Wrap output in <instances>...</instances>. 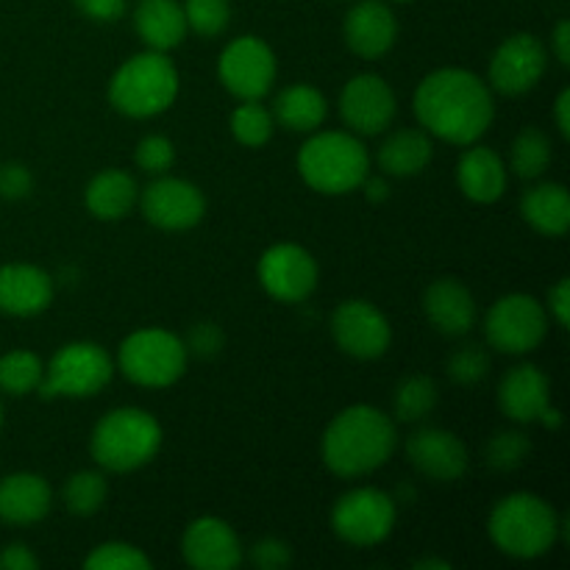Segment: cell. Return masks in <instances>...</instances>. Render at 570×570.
Instances as JSON below:
<instances>
[{
	"label": "cell",
	"mask_w": 570,
	"mask_h": 570,
	"mask_svg": "<svg viewBox=\"0 0 570 570\" xmlns=\"http://www.w3.org/2000/svg\"><path fill=\"white\" fill-rule=\"evenodd\" d=\"M326 115V98L321 89L309 87V83H293V87L282 89L273 104V120L282 122L289 131H317Z\"/></svg>",
	"instance_id": "f1b7e54d"
},
{
	"label": "cell",
	"mask_w": 570,
	"mask_h": 570,
	"mask_svg": "<svg viewBox=\"0 0 570 570\" xmlns=\"http://www.w3.org/2000/svg\"><path fill=\"white\" fill-rule=\"evenodd\" d=\"M53 493L37 473H11L0 479V521L9 527H31L50 512Z\"/></svg>",
	"instance_id": "603a6c76"
},
{
	"label": "cell",
	"mask_w": 570,
	"mask_h": 570,
	"mask_svg": "<svg viewBox=\"0 0 570 570\" xmlns=\"http://www.w3.org/2000/svg\"><path fill=\"white\" fill-rule=\"evenodd\" d=\"M532 451L527 434L521 432H499L488 443V465L493 471H515Z\"/></svg>",
	"instance_id": "8d00e7d4"
},
{
	"label": "cell",
	"mask_w": 570,
	"mask_h": 570,
	"mask_svg": "<svg viewBox=\"0 0 570 570\" xmlns=\"http://www.w3.org/2000/svg\"><path fill=\"white\" fill-rule=\"evenodd\" d=\"M33 187V176L20 161H6L0 167V198L22 200Z\"/></svg>",
	"instance_id": "60d3db41"
},
{
	"label": "cell",
	"mask_w": 570,
	"mask_h": 570,
	"mask_svg": "<svg viewBox=\"0 0 570 570\" xmlns=\"http://www.w3.org/2000/svg\"><path fill=\"white\" fill-rule=\"evenodd\" d=\"M546 65L549 59L543 42L532 33H515L501 42L490 59V83L504 95H523L538 87Z\"/></svg>",
	"instance_id": "2e32d148"
},
{
	"label": "cell",
	"mask_w": 570,
	"mask_h": 570,
	"mask_svg": "<svg viewBox=\"0 0 570 570\" xmlns=\"http://www.w3.org/2000/svg\"><path fill=\"white\" fill-rule=\"evenodd\" d=\"M72 3L95 22H115L126 14V0H72Z\"/></svg>",
	"instance_id": "7bdbcfd3"
},
{
	"label": "cell",
	"mask_w": 570,
	"mask_h": 570,
	"mask_svg": "<svg viewBox=\"0 0 570 570\" xmlns=\"http://www.w3.org/2000/svg\"><path fill=\"white\" fill-rule=\"evenodd\" d=\"M554 53L562 67L570 65V22L562 20L554 28Z\"/></svg>",
	"instance_id": "bcb514c9"
},
{
	"label": "cell",
	"mask_w": 570,
	"mask_h": 570,
	"mask_svg": "<svg viewBox=\"0 0 570 570\" xmlns=\"http://www.w3.org/2000/svg\"><path fill=\"white\" fill-rule=\"evenodd\" d=\"M137 200L145 220L165 232H184V228L198 226L206 212V198L195 184L165 176V173L150 181Z\"/></svg>",
	"instance_id": "7c38bea8"
},
{
	"label": "cell",
	"mask_w": 570,
	"mask_h": 570,
	"mask_svg": "<svg viewBox=\"0 0 570 570\" xmlns=\"http://www.w3.org/2000/svg\"><path fill=\"white\" fill-rule=\"evenodd\" d=\"M568 109H570V92L568 89H562L560 95H557V104H554V117H557V128H560L562 137H570V117H568Z\"/></svg>",
	"instance_id": "7dc6e473"
},
{
	"label": "cell",
	"mask_w": 570,
	"mask_h": 570,
	"mask_svg": "<svg viewBox=\"0 0 570 570\" xmlns=\"http://www.w3.org/2000/svg\"><path fill=\"white\" fill-rule=\"evenodd\" d=\"M89 570H148L154 562L148 554L128 543H104L92 549V554L83 560Z\"/></svg>",
	"instance_id": "d590c367"
},
{
	"label": "cell",
	"mask_w": 570,
	"mask_h": 570,
	"mask_svg": "<svg viewBox=\"0 0 570 570\" xmlns=\"http://www.w3.org/2000/svg\"><path fill=\"white\" fill-rule=\"evenodd\" d=\"M406 456L423 476L434 479V482H456L468 471L465 443L456 434L438 426L417 429L406 440Z\"/></svg>",
	"instance_id": "ac0fdd59"
},
{
	"label": "cell",
	"mask_w": 570,
	"mask_h": 570,
	"mask_svg": "<svg viewBox=\"0 0 570 570\" xmlns=\"http://www.w3.org/2000/svg\"><path fill=\"white\" fill-rule=\"evenodd\" d=\"M432 154L434 148L429 131H423V128H401L393 137L384 139L382 148H379V167L395 178L417 176V173L426 170Z\"/></svg>",
	"instance_id": "484cf974"
},
{
	"label": "cell",
	"mask_w": 570,
	"mask_h": 570,
	"mask_svg": "<svg viewBox=\"0 0 570 570\" xmlns=\"http://www.w3.org/2000/svg\"><path fill=\"white\" fill-rule=\"evenodd\" d=\"M115 376V362L100 345L70 343L45 365L39 395L42 399H89L100 393Z\"/></svg>",
	"instance_id": "ba28073f"
},
{
	"label": "cell",
	"mask_w": 570,
	"mask_h": 570,
	"mask_svg": "<svg viewBox=\"0 0 570 570\" xmlns=\"http://www.w3.org/2000/svg\"><path fill=\"white\" fill-rule=\"evenodd\" d=\"M395 527V499L376 488H356L340 495L332 510V529L351 546H376Z\"/></svg>",
	"instance_id": "30bf717a"
},
{
	"label": "cell",
	"mask_w": 570,
	"mask_h": 570,
	"mask_svg": "<svg viewBox=\"0 0 570 570\" xmlns=\"http://www.w3.org/2000/svg\"><path fill=\"white\" fill-rule=\"evenodd\" d=\"M549 309L554 315V321L560 323L562 328H568L570 321V282L568 278H560L557 287L549 293Z\"/></svg>",
	"instance_id": "f6af8a7d"
},
{
	"label": "cell",
	"mask_w": 570,
	"mask_h": 570,
	"mask_svg": "<svg viewBox=\"0 0 570 570\" xmlns=\"http://www.w3.org/2000/svg\"><path fill=\"white\" fill-rule=\"evenodd\" d=\"M178 95V70L159 50L131 56L109 81V100L120 115L154 117L170 109Z\"/></svg>",
	"instance_id": "8992f818"
},
{
	"label": "cell",
	"mask_w": 570,
	"mask_h": 570,
	"mask_svg": "<svg viewBox=\"0 0 570 570\" xmlns=\"http://www.w3.org/2000/svg\"><path fill=\"white\" fill-rule=\"evenodd\" d=\"M395 109L399 104H395L393 87L373 72L351 78L340 92V117L351 131L365 134V137L382 134L393 122Z\"/></svg>",
	"instance_id": "9a60e30c"
},
{
	"label": "cell",
	"mask_w": 570,
	"mask_h": 570,
	"mask_svg": "<svg viewBox=\"0 0 570 570\" xmlns=\"http://www.w3.org/2000/svg\"><path fill=\"white\" fill-rule=\"evenodd\" d=\"M0 568L3 570H33L39 568V560L31 554V549L22 543H11L0 551Z\"/></svg>",
	"instance_id": "ee69618b"
},
{
	"label": "cell",
	"mask_w": 570,
	"mask_h": 570,
	"mask_svg": "<svg viewBox=\"0 0 570 570\" xmlns=\"http://www.w3.org/2000/svg\"><path fill=\"white\" fill-rule=\"evenodd\" d=\"M223 87L243 100H262L276 81V56L259 37H237L217 61Z\"/></svg>",
	"instance_id": "8fae6325"
},
{
	"label": "cell",
	"mask_w": 570,
	"mask_h": 570,
	"mask_svg": "<svg viewBox=\"0 0 570 570\" xmlns=\"http://www.w3.org/2000/svg\"><path fill=\"white\" fill-rule=\"evenodd\" d=\"M521 215L534 232L562 237L570 226V195L562 184H538L521 198Z\"/></svg>",
	"instance_id": "83f0119b"
},
{
	"label": "cell",
	"mask_w": 570,
	"mask_h": 570,
	"mask_svg": "<svg viewBox=\"0 0 570 570\" xmlns=\"http://www.w3.org/2000/svg\"><path fill=\"white\" fill-rule=\"evenodd\" d=\"M345 45L362 59H379L387 53L399 37V20L382 0H362L348 11L343 22Z\"/></svg>",
	"instance_id": "d6986e66"
},
{
	"label": "cell",
	"mask_w": 570,
	"mask_h": 570,
	"mask_svg": "<svg viewBox=\"0 0 570 570\" xmlns=\"http://www.w3.org/2000/svg\"><path fill=\"white\" fill-rule=\"evenodd\" d=\"M92 460L111 473H128L148 465L161 449V426L150 412L122 406L104 415L95 426Z\"/></svg>",
	"instance_id": "5b68a950"
},
{
	"label": "cell",
	"mask_w": 570,
	"mask_h": 570,
	"mask_svg": "<svg viewBox=\"0 0 570 570\" xmlns=\"http://www.w3.org/2000/svg\"><path fill=\"white\" fill-rule=\"evenodd\" d=\"M259 282L271 298L301 304L317 287V262L295 243L273 245L259 259Z\"/></svg>",
	"instance_id": "4fadbf2b"
},
{
	"label": "cell",
	"mask_w": 570,
	"mask_h": 570,
	"mask_svg": "<svg viewBox=\"0 0 570 570\" xmlns=\"http://www.w3.org/2000/svg\"><path fill=\"white\" fill-rule=\"evenodd\" d=\"M395 426L376 406L356 404L334 415L323 432L321 454L332 473L343 479L365 476L393 456Z\"/></svg>",
	"instance_id": "7a4b0ae2"
},
{
	"label": "cell",
	"mask_w": 570,
	"mask_h": 570,
	"mask_svg": "<svg viewBox=\"0 0 570 570\" xmlns=\"http://www.w3.org/2000/svg\"><path fill=\"white\" fill-rule=\"evenodd\" d=\"M187 345L165 328H139L122 340L117 367L142 387H170L187 371Z\"/></svg>",
	"instance_id": "52a82bcc"
},
{
	"label": "cell",
	"mask_w": 570,
	"mask_h": 570,
	"mask_svg": "<svg viewBox=\"0 0 570 570\" xmlns=\"http://www.w3.org/2000/svg\"><path fill=\"white\" fill-rule=\"evenodd\" d=\"M250 562L259 570H282L293 562V551L284 540L265 538L250 549Z\"/></svg>",
	"instance_id": "ab89813d"
},
{
	"label": "cell",
	"mask_w": 570,
	"mask_h": 570,
	"mask_svg": "<svg viewBox=\"0 0 570 570\" xmlns=\"http://www.w3.org/2000/svg\"><path fill=\"white\" fill-rule=\"evenodd\" d=\"M332 337L354 360H376L390 348V323L371 301H343L332 315Z\"/></svg>",
	"instance_id": "5bb4252c"
},
{
	"label": "cell",
	"mask_w": 570,
	"mask_h": 570,
	"mask_svg": "<svg viewBox=\"0 0 570 570\" xmlns=\"http://www.w3.org/2000/svg\"><path fill=\"white\" fill-rule=\"evenodd\" d=\"M538 421H543L546 426H549V429H557V426H560V423H562V417H560V412H557L554 406L549 404V406H546L543 412H540V417H538Z\"/></svg>",
	"instance_id": "681fc988"
},
{
	"label": "cell",
	"mask_w": 570,
	"mask_h": 570,
	"mask_svg": "<svg viewBox=\"0 0 570 570\" xmlns=\"http://www.w3.org/2000/svg\"><path fill=\"white\" fill-rule=\"evenodd\" d=\"M362 187H365V195H367V200H373V204H379V200H384L387 198V181H384V178H371L367 176L365 181H362Z\"/></svg>",
	"instance_id": "c3c4849f"
},
{
	"label": "cell",
	"mask_w": 570,
	"mask_h": 570,
	"mask_svg": "<svg viewBox=\"0 0 570 570\" xmlns=\"http://www.w3.org/2000/svg\"><path fill=\"white\" fill-rule=\"evenodd\" d=\"M456 181L473 204H495L507 189V167L493 148H468L456 165Z\"/></svg>",
	"instance_id": "d4e9b609"
},
{
	"label": "cell",
	"mask_w": 570,
	"mask_h": 570,
	"mask_svg": "<svg viewBox=\"0 0 570 570\" xmlns=\"http://www.w3.org/2000/svg\"><path fill=\"white\" fill-rule=\"evenodd\" d=\"M134 28L148 50L159 53L178 48L189 31L184 6L178 0H139L134 9Z\"/></svg>",
	"instance_id": "cb8c5ba5"
},
{
	"label": "cell",
	"mask_w": 570,
	"mask_h": 570,
	"mask_svg": "<svg viewBox=\"0 0 570 570\" xmlns=\"http://www.w3.org/2000/svg\"><path fill=\"white\" fill-rule=\"evenodd\" d=\"M137 198V181L126 170H117V167L98 173L87 184V193H83V204H87V209L98 220H120V217H126L131 212Z\"/></svg>",
	"instance_id": "4316f807"
},
{
	"label": "cell",
	"mask_w": 570,
	"mask_h": 570,
	"mask_svg": "<svg viewBox=\"0 0 570 570\" xmlns=\"http://www.w3.org/2000/svg\"><path fill=\"white\" fill-rule=\"evenodd\" d=\"M273 128H276L273 111H267L259 100H245L232 111V134L245 148H262L271 142Z\"/></svg>",
	"instance_id": "836d02e7"
},
{
	"label": "cell",
	"mask_w": 570,
	"mask_h": 570,
	"mask_svg": "<svg viewBox=\"0 0 570 570\" xmlns=\"http://www.w3.org/2000/svg\"><path fill=\"white\" fill-rule=\"evenodd\" d=\"M415 568H440V570H449V562H443V560H421V562H415Z\"/></svg>",
	"instance_id": "f907efd6"
},
{
	"label": "cell",
	"mask_w": 570,
	"mask_h": 570,
	"mask_svg": "<svg viewBox=\"0 0 570 570\" xmlns=\"http://www.w3.org/2000/svg\"><path fill=\"white\" fill-rule=\"evenodd\" d=\"M399 3H404V0H399Z\"/></svg>",
	"instance_id": "f5cc1de1"
},
{
	"label": "cell",
	"mask_w": 570,
	"mask_h": 570,
	"mask_svg": "<svg viewBox=\"0 0 570 570\" xmlns=\"http://www.w3.org/2000/svg\"><path fill=\"white\" fill-rule=\"evenodd\" d=\"M53 301V278L37 265H11L0 267V312L14 317H31L45 312Z\"/></svg>",
	"instance_id": "ffe728a7"
},
{
	"label": "cell",
	"mask_w": 570,
	"mask_h": 570,
	"mask_svg": "<svg viewBox=\"0 0 570 570\" xmlns=\"http://www.w3.org/2000/svg\"><path fill=\"white\" fill-rule=\"evenodd\" d=\"M106 495H109V484L98 471L72 473L65 482V507L72 515H95L106 504Z\"/></svg>",
	"instance_id": "d6a6232c"
},
{
	"label": "cell",
	"mask_w": 570,
	"mask_h": 570,
	"mask_svg": "<svg viewBox=\"0 0 570 570\" xmlns=\"http://www.w3.org/2000/svg\"><path fill=\"white\" fill-rule=\"evenodd\" d=\"M187 566L198 570H232L243 562V543L237 532L220 518H198L187 527L181 540Z\"/></svg>",
	"instance_id": "e0dca14e"
},
{
	"label": "cell",
	"mask_w": 570,
	"mask_h": 570,
	"mask_svg": "<svg viewBox=\"0 0 570 570\" xmlns=\"http://www.w3.org/2000/svg\"><path fill=\"white\" fill-rule=\"evenodd\" d=\"M490 540L495 549L515 560H534L554 549L566 521H560L554 507L532 493H512L493 507L488 521Z\"/></svg>",
	"instance_id": "3957f363"
},
{
	"label": "cell",
	"mask_w": 570,
	"mask_h": 570,
	"mask_svg": "<svg viewBox=\"0 0 570 570\" xmlns=\"http://www.w3.org/2000/svg\"><path fill=\"white\" fill-rule=\"evenodd\" d=\"M551 404V384L540 367L518 365L501 379L499 406L510 421L534 423Z\"/></svg>",
	"instance_id": "44dd1931"
},
{
	"label": "cell",
	"mask_w": 570,
	"mask_h": 570,
	"mask_svg": "<svg viewBox=\"0 0 570 570\" xmlns=\"http://www.w3.org/2000/svg\"><path fill=\"white\" fill-rule=\"evenodd\" d=\"M423 309H426L432 326L449 337L468 334L476 323V301H473L471 289L456 278H438L429 284L426 295H423Z\"/></svg>",
	"instance_id": "7402d4cb"
},
{
	"label": "cell",
	"mask_w": 570,
	"mask_h": 570,
	"mask_svg": "<svg viewBox=\"0 0 570 570\" xmlns=\"http://www.w3.org/2000/svg\"><path fill=\"white\" fill-rule=\"evenodd\" d=\"M134 159H137L139 170L150 173V176H161L176 161V145L167 137H161V134H150V137L139 139Z\"/></svg>",
	"instance_id": "f35d334b"
},
{
	"label": "cell",
	"mask_w": 570,
	"mask_h": 570,
	"mask_svg": "<svg viewBox=\"0 0 570 570\" xmlns=\"http://www.w3.org/2000/svg\"><path fill=\"white\" fill-rule=\"evenodd\" d=\"M187 351L195 356H215L223 348V332L215 323H198L187 334Z\"/></svg>",
	"instance_id": "b9f144b4"
},
{
	"label": "cell",
	"mask_w": 570,
	"mask_h": 570,
	"mask_svg": "<svg viewBox=\"0 0 570 570\" xmlns=\"http://www.w3.org/2000/svg\"><path fill=\"white\" fill-rule=\"evenodd\" d=\"M488 343L504 354H529L538 348L549 332L543 304L532 295L512 293L495 301L484 317Z\"/></svg>",
	"instance_id": "9c48e42d"
},
{
	"label": "cell",
	"mask_w": 570,
	"mask_h": 570,
	"mask_svg": "<svg viewBox=\"0 0 570 570\" xmlns=\"http://www.w3.org/2000/svg\"><path fill=\"white\" fill-rule=\"evenodd\" d=\"M395 417L404 423L423 421L438 406V384L429 376H406L393 395Z\"/></svg>",
	"instance_id": "1f68e13d"
},
{
	"label": "cell",
	"mask_w": 570,
	"mask_h": 570,
	"mask_svg": "<svg viewBox=\"0 0 570 570\" xmlns=\"http://www.w3.org/2000/svg\"><path fill=\"white\" fill-rule=\"evenodd\" d=\"M45 365L31 351H9L0 356V390L9 395H28L42 382Z\"/></svg>",
	"instance_id": "4dcf8cb0"
},
{
	"label": "cell",
	"mask_w": 570,
	"mask_h": 570,
	"mask_svg": "<svg viewBox=\"0 0 570 570\" xmlns=\"http://www.w3.org/2000/svg\"><path fill=\"white\" fill-rule=\"evenodd\" d=\"M298 173L323 195H345L371 176L367 148L348 131H321L298 150Z\"/></svg>",
	"instance_id": "277c9868"
},
{
	"label": "cell",
	"mask_w": 570,
	"mask_h": 570,
	"mask_svg": "<svg viewBox=\"0 0 570 570\" xmlns=\"http://www.w3.org/2000/svg\"><path fill=\"white\" fill-rule=\"evenodd\" d=\"M490 371V356L479 345H465V348L454 351L449 360V379L462 387L482 382Z\"/></svg>",
	"instance_id": "74e56055"
},
{
	"label": "cell",
	"mask_w": 570,
	"mask_h": 570,
	"mask_svg": "<svg viewBox=\"0 0 570 570\" xmlns=\"http://www.w3.org/2000/svg\"><path fill=\"white\" fill-rule=\"evenodd\" d=\"M0 429H3V404H0Z\"/></svg>",
	"instance_id": "816d5d0a"
},
{
	"label": "cell",
	"mask_w": 570,
	"mask_h": 570,
	"mask_svg": "<svg viewBox=\"0 0 570 570\" xmlns=\"http://www.w3.org/2000/svg\"><path fill=\"white\" fill-rule=\"evenodd\" d=\"M184 17H187V28H193L200 37H220L232 20V6L228 0H187Z\"/></svg>",
	"instance_id": "e575fe53"
},
{
	"label": "cell",
	"mask_w": 570,
	"mask_h": 570,
	"mask_svg": "<svg viewBox=\"0 0 570 570\" xmlns=\"http://www.w3.org/2000/svg\"><path fill=\"white\" fill-rule=\"evenodd\" d=\"M415 115L423 131L451 145H473L488 134L495 117L490 87L471 70L443 67L417 83Z\"/></svg>",
	"instance_id": "6da1fadb"
},
{
	"label": "cell",
	"mask_w": 570,
	"mask_h": 570,
	"mask_svg": "<svg viewBox=\"0 0 570 570\" xmlns=\"http://www.w3.org/2000/svg\"><path fill=\"white\" fill-rule=\"evenodd\" d=\"M510 165L515 176L523 178V181L540 178L551 165V139L540 128H523L515 137V142H512Z\"/></svg>",
	"instance_id": "f546056e"
}]
</instances>
